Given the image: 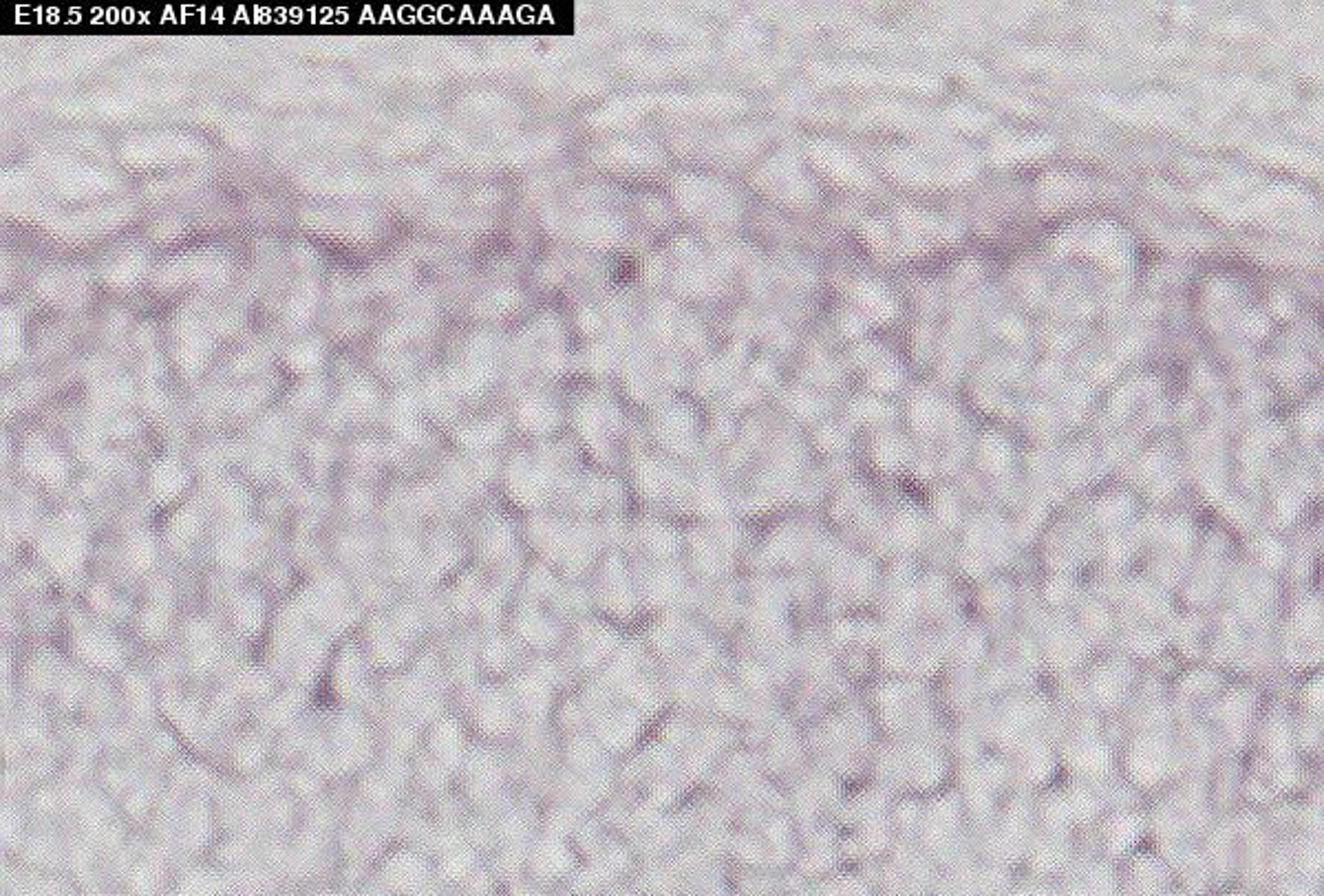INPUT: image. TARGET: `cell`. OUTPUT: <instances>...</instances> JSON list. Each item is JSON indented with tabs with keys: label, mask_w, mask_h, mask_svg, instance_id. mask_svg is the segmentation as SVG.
<instances>
[{
	"label": "cell",
	"mask_w": 1324,
	"mask_h": 896,
	"mask_svg": "<svg viewBox=\"0 0 1324 896\" xmlns=\"http://www.w3.org/2000/svg\"><path fill=\"white\" fill-rule=\"evenodd\" d=\"M36 550L55 579L71 583L80 577L89 559L87 530L78 519H60L42 532Z\"/></svg>",
	"instance_id": "6da1fadb"
},
{
	"label": "cell",
	"mask_w": 1324,
	"mask_h": 896,
	"mask_svg": "<svg viewBox=\"0 0 1324 896\" xmlns=\"http://www.w3.org/2000/svg\"><path fill=\"white\" fill-rule=\"evenodd\" d=\"M73 654L80 663L102 674L120 672L126 665V647L116 631L102 625H82L71 636Z\"/></svg>",
	"instance_id": "7a4b0ae2"
},
{
	"label": "cell",
	"mask_w": 1324,
	"mask_h": 896,
	"mask_svg": "<svg viewBox=\"0 0 1324 896\" xmlns=\"http://www.w3.org/2000/svg\"><path fill=\"white\" fill-rule=\"evenodd\" d=\"M372 756V731L363 715L345 711L331 729V764L340 771H358Z\"/></svg>",
	"instance_id": "3957f363"
},
{
	"label": "cell",
	"mask_w": 1324,
	"mask_h": 896,
	"mask_svg": "<svg viewBox=\"0 0 1324 896\" xmlns=\"http://www.w3.org/2000/svg\"><path fill=\"white\" fill-rule=\"evenodd\" d=\"M331 690L343 700H365L369 692V658L361 645L349 640L331 660Z\"/></svg>",
	"instance_id": "277c9868"
},
{
	"label": "cell",
	"mask_w": 1324,
	"mask_h": 896,
	"mask_svg": "<svg viewBox=\"0 0 1324 896\" xmlns=\"http://www.w3.org/2000/svg\"><path fill=\"white\" fill-rule=\"evenodd\" d=\"M363 649L369 658V663H373L382 669L400 667L406 658L404 640L395 634L391 622L380 620V616L367 620Z\"/></svg>",
	"instance_id": "5b68a950"
},
{
	"label": "cell",
	"mask_w": 1324,
	"mask_h": 896,
	"mask_svg": "<svg viewBox=\"0 0 1324 896\" xmlns=\"http://www.w3.org/2000/svg\"><path fill=\"white\" fill-rule=\"evenodd\" d=\"M230 618L236 634L243 638L261 636L268 622V603L263 594L254 588L236 590L230 599Z\"/></svg>",
	"instance_id": "8992f818"
},
{
	"label": "cell",
	"mask_w": 1324,
	"mask_h": 896,
	"mask_svg": "<svg viewBox=\"0 0 1324 896\" xmlns=\"http://www.w3.org/2000/svg\"><path fill=\"white\" fill-rule=\"evenodd\" d=\"M272 744L268 740V735L261 731L245 733L243 738L236 740L234 744L232 767L234 771H239L241 775H259L265 767V762H268Z\"/></svg>",
	"instance_id": "52a82bcc"
},
{
	"label": "cell",
	"mask_w": 1324,
	"mask_h": 896,
	"mask_svg": "<svg viewBox=\"0 0 1324 896\" xmlns=\"http://www.w3.org/2000/svg\"><path fill=\"white\" fill-rule=\"evenodd\" d=\"M300 706H302L300 690H290V692L272 695L268 702H263V709H261L263 726L270 731L288 729V726L298 718Z\"/></svg>",
	"instance_id": "ba28073f"
},
{
	"label": "cell",
	"mask_w": 1324,
	"mask_h": 896,
	"mask_svg": "<svg viewBox=\"0 0 1324 896\" xmlns=\"http://www.w3.org/2000/svg\"><path fill=\"white\" fill-rule=\"evenodd\" d=\"M182 830H184V842L188 846H202L206 842L207 833L214 826V815L210 804L204 797H193L188 801V806H184V819H182Z\"/></svg>",
	"instance_id": "9c48e42d"
},
{
	"label": "cell",
	"mask_w": 1324,
	"mask_h": 896,
	"mask_svg": "<svg viewBox=\"0 0 1324 896\" xmlns=\"http://www.w3.org/2000/svg\"><path fill=\"white\" fill-rule=\"evenodd\" d=\"M157 559H159V543L155 541L153 534L139 530L128 536V541L124 543V561L130 572L148 574L155 568Z\"/></svg>",
	"instance_id": "30bf717a"
},
{
	"label": "cell",
	"mask_w": 1324,
	"mask_h": 896,
	"mask_svg": "<svg viewBox=\"0 0 1324 896\" xmlns=\"http://www.w3.org/2000/svg\"><path fill=\"white\" fill-rule=\"evenodd\" d=\"M202 530H204L202 515L193 511V508H188V511L177 513L173 517V522L168 524L166 541L173 550H186V548H191V545H195V541L199 539Z\"/></svg>",
	"instance_id": "8fae6325"
},
{
	"label": "cell",
	"mask_w": 1324,
	"mask_h": 896,
	"mask_svg": "<svg viewBox=\"0 0 1324 896\" xmlns=\"http://www.w3.org/2000/svg\"><path fill=\"white\" fill-rule=\"evenodd\" d=\"M137 629L148 643H159V640H164L170 629L168 603L150 601L148 606L141 610V614L137 618Z\"/></svg>",
	"instance_id": "7c38bea8"
},
{
	"label": "cell",
	"mask_w": 1324,
	"mask_h": 896,
	"mask_svg": "<svg viewBox=\"0 0 1324 896\" xmlns=\"http://www.w3.org/2000/svg\"><path fill=\"white\" fill-rule=\"evenodd\" d=\"M274 678L265 672V669H243V672L236 676V693L252 697V700H263L268 702L274 695Z\"/></svg>",
	"instance_id": "4fadbf2b"
},
{
	"label": "cell",
	"mask_w": 1324,
	"mask_h": 896,
	"mask_svg": "<svg viewBox=\"0 0 1324 896\" xmlns=\"http://www.w3.org/2000/svg\"><path fill=\"white\" fill-rule=\"evenodd\" d=\"M124 685H126L124 692H126V702L130 706V711L139 715V718H141V715H148L150 709L155 706L153 687H150L153 683H150L144 674L135 672V674H128Z\"/></svg>",
	"instance_id": "5bb4252c"
},
{
	"label": "cell",
	"mask_w": 1324,
	"mask_h": 896,
	"mask_svg": "<svg viewBox=\"0 0 1324 896\" xmlns=\"http://www.w3.org/2000/svg\"><path fill=\"white\" fill-rule=\"evenodd\" d=\"M157 473L159 475L155 477V495L159 499H164V502H168V499H173L175 495H179V490H182V486H184V477L179 475V470L164 466V468H159Z\"/></svg>",
	"instance_id": "9a60e30c"
},
{
	"label": "cell",
	"mask_w": 1324,
	"mask_h": 896,
	"mask_svg": "<svg viewBox=\"0 0 1324 896\" xmlns=\"http://www.w3.org/2000/svg\"><path fill=\"white\" fill-rule=\"evenodd\" d=\"M89 603H91L93 611H98V614H107V611H111L113 608L118 606V597L109 590V586L98 583V586H93L89 590Z\"/></svg>",
	"instance_id": "2e32d148"
}]
</instances>
